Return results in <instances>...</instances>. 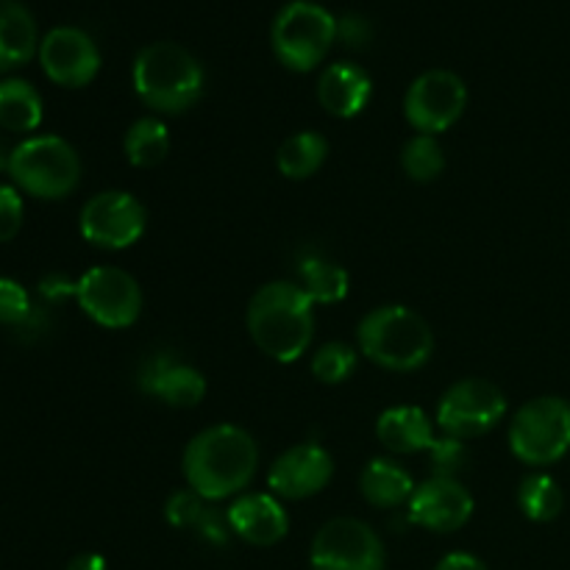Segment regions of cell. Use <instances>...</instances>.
I'll list each match as a JSON object with an SVG mask.
<instances>
[{
    "mask_svg": "<svg viewBox=\"0 0 570 570\" xmlns=\"http://www.w3.org/2000/svg\"><path fill=\"white\" fill-rule=\"evenodd\" d=\"M376 438L393 454H417L434 445V426L421 406H393L376 421Z\"/></svg>",
    "mask_w": 570,
    "mask_h": 570,
    "instance_id": "d6986e66",
    "label": "cell"
},
{
    "mask_svg": "<svg viewBox=\"0 0 570 570\" xmlns=\"http://www.w3.org/2000/svg\"><path fill=\"white\" fill-rule=\"evenodd\" d=\"M42 95L37 87L22 78H6L0 81V126L6 131L26 134L39 128L42 122Z\"/></svg>",
    "mask_w": 570,
    "mask_h": 570,
    "instance_id": "603a6c76",
    "label": "cell"
},
{
    "mask_svg": "<svg viewBox=\"0 0 570 570\" xmlns=\"http://www.w3.org/2000/svg\"><path fill=\"white\" fill-rule=\"evenodd\" d=\"M134 89L148 109L181 115L204 95V67L176 42L145 45L134 59Z\"/></svg>",
    "mask_w": 570,
    "mask_h": 570,
    "instance_id": "3957f363",
    "label": "cell"
},
{
    "mask_svg": "<svg viewBox=\"0 0 570 570\" xmlns=\"http://www.w3.org/2000/svg\"><path fill=\"white\" fill-rule=\"evenodd\" d=\"M226 521L228 529L250 546H276L289 532L287 510L276 495L267 493H250L234 501Z\"/></svg>",
    "mask_w": 570,
    "mask_h": 570,
    "instance_id": "e0dca14e",
    "label": "cell"
},
{
    "mask_svg": "<svg viewBox=\"0 0 570 570\" xmlns=\"http://www.w3.org/2000/svg\"><path fill=\"white\" fill-rule=\"evenodd\" d=\"M334 42H337V17L312 0H293L273 20V53L293 72L315 70Z\"/></svg>",
    "mask_w": 570,
    "mask_h": 570,
    "instance_id": "8992f818",
    "label": "cell"
},
{
    "mask_svg": "<svg viewBox=\"0 0 570 570\" xmlns=\"http://www.w3.org/2000/svg\"><path fill=\"white\" fill-rule=\"evenodd\" d=\"M429 456H432L434 476L454 479L456 471L465 465L468 451H465V445H462V440H454V438H449V434H443V438L434 440V445L429 449Z\"/></svg>",
    "mask_w": 570,
    "mask_h": 570,
    "instance_id": "4dcf8cb0",
    "label": "cell"
},
{
    "mask_svg": "<svg viewBox=\"0 0 570 570\" xmlns=\"http://www.w3.org/2000/svg\"><path fill=\"white\" fill-rule=\"evenodd\" d=\"M298 284L312 304H340L348 295V273L323 256H306L298 265Z\"/></svg>",
    "mask_w": 570,
    "mask_h": 570,
    "instance_id": "d4e9b609",
    "label": "cell"
},
{
    "mask_svg": "<svg viewBox=\"0 0 570 570\" xmlns=\"http://www.w3.org/2000/svg\"><path fill=\"white\" fill-rule=\"evenodd\" d=\"M65 570H109L100 554H78L67 562Z\"/></svg>",
    "mask_w": 570,
    "mask_h": 570,
    "instance_id": "e575fe53",
    "label": "cell"
},
{
    "mask_svg": "<svg viewBox=\"0 0 570 570\" xmlns=\"http://www.w3.org/2000/svg\"><path fill=\"white\" fill-rule=\"evenodd\" d=\"M504 415V393L488 379H462L451 384L438 404V426L462 443L499 426Z\"/></svg>",
    "mask_w": 570,
    "mask_h": 570,
    "instance_id": "9c48e42d",
    "label": "cell"
},
{
    "mask_svg": "<svg viewBox=\"0 0 570 570\" xmlns=\"http://www.w3.org/2000/svg\"><path fill=\"white\" fill-rule=\"evenodd\" d=\"M22 226V198L14 187L0 184V243L17 237Z\"/></svg>",
    "mask_w": 570,
    "mask_h": 570,
    "instance_id": "1f68e13d",
    "label": "cell"
},
{
    "mask_svg": "<svg viewBox=\"0 0 570 570\" xmlns=\"http://www.w3.org/2000/svg\"><path fill=\"white\" fill-rule=\"evenodd\" d=\"M248 332L271 360L298 362L315 334V304L295 282L265 284L248 304Z\"/></svg>",
    "mask_w": 570,
    "mask_h": 570,
    "instance_id": "7a4b0ae2",
    "label": "cell"
},
{
    "mask_svg": "<svg viewBox=\"0 0 570 570\" xmlns=\"http://www.w3.org/2000/svg\"><path fill=\"white\" fill-rule=\"evenodd\" d=\"M31 317V298L26 287L14 278H0V323L3 326H20Z\"/></svg>",
    "mask_w": 570,
    "mask_h": 570,
    "instance_id": "f546056e",
    "label": "cell"
},
{
    "mask_svg": "<svg viewBox=\"0 0 570 570\" xmlns=\"http://www.w3.org/2000/svg\"><path fill=\"white\" fill-rule=\"evenodd\" d=\"M356 371V351L345 343H326L312 356V376L323 384H343Z\"/></svg>",
    "mask_w": 570,
    "mask_h": 570,
    "instance_id": "f1b7e54d",
    "label": "cell"
},
{
    "mask_svg": "<svg viewBox=\"0 0 570 570\" xmlns=\"http://www.w3.org/2000/svg\"><path fill=\"white\" fill-rule=\"evenodd\" d=\"M9 176L22 193L59 200L81 181V159L67 139L42 134L17 145L9 154Z\"/></svg>",
    "mask_w": 570,
    "mask_h": 570,
    "instance_id": "5b68a950",
    "label": "cell"
},
{
    "mask_svg": "<svg viewBox=\"0 0 570 570\" xmlns=\"http://www.w3.org/2000/svg\"><path fill=\"white\" fill-rule=\"evenodd\" d=\"M367 37H371V28L362 17H345V20H337V39H343L345 45H365Z\"/></svg>",
    "mask_w": 570,
    "mask_h": 570,
    "instance_id": "d6a6232c",
    "label": "cell"
},
{
    "mask_svg": "<svg viewBox=\"0 0 570 570\" xmlns=\"http://www.w3.org/2000/svg\"><path fill=\"white\" fill-rule=\"evenodd\" d=\"M259 468V449L245 429L220 423L204 429L184 451V476L189 490L206 501L237 495L250 484Z\"/></svg>",
    "mask_w": 570,
    "mask_h": 570,
    "instance_id": "6da1fadb",
    "label": "cell"
},
{
    "mask_svg": "<svg viewBox=\"0 0 570 570\" xmlns=\"http://www.w3.org/2000/svg\"><path fill=\"white\" fill-rule=\"evenodd\" d=\"M510 449L534 468L554 465L570 451V404L557 395H540L523 404L510 423Z\"/></svg>",
    "mask_w": 570,
    "mask_h": 570,
    "instance_id": "52a82bcc",
    "label": "cell"
},
{
    "mask_svg": "<svg viewBox=\"0 0 570 570\" xmlns=\"http://www.w3.org/2000/svg\"><path fill=\"white\" fill-rule=\"evenodd\" d=\"M373 81L360 65L354 61H337L323 70L317 81V100L323 109L334 117H356L367 104H371Z\"/></svg>",
    "mask_w": 570,
    "mask_h": 570,
    "instance_id": "ac0fdd59",
    "label": "cell"
},
{
    "mask_svg": "<svg viewBox=\"0 0 570 570\" xmlns=\"http://www.w3.org/2000/svg\"><path fill=\"white\" fill-rule=\"evenodd\" d=\"M145 223H148L145 206L122 189H106V193L92 195L78 217L81 237L95 248L106 250L131 248L145 234Z\"/></svg>",
    "mask_w": 570,
    "mask_h": 570,
    "instance_id": "8fae6325",
    "label": "cell"
},
{
    "mask_svg": "<svg viewBox=\"0 0 570 570\" xmlns=\"http://www.w3.org/2000/svg\"><path fill=\"white\" fill-rule=\"evenodd\" d=\"M165 518L170 527L187 529V532H195L198 538L209 540L215 546L228 543V521H223L215 510L206 507V499H200L195 490H178L167 499L165 504Z\"/></svg>",
    "mask_w": 570,
    "mask_h": 570,
    "instance_id": "7402d4cb",
    "label": "cell"
},
{
    "mask_svg": "<svg viewBox=\"0 0 570 570\" xmlns=\"http://www.w3.org/2000/svg\"><path fill=\"white\" fill-rule=\"evenodd\" d=\"M39 61L45 76L67 89L87 87L100 70V50L87 31L59 26L39 42Z\"/></svg>",
    "mask_w": 570,
    "mask_h": 570,
    "instance_id": "4fadbf2b",
    "label": "cell"
},
{
    "mask_svg": "<svg viewBox=\"0 0 570 570\" xmlns=\"http://www.w3.org/2000/svg\"><path fill=\"white\" fill-rule=\"evenodd\" d=\"M83 315L104 328H128L142 312V289L131 273L120 267H92L72 287Z\"/></svg>",
    "mask_w": 570,
    "mask_h": 570,
    "instance_id": "ba28073f",
    "label": "cell"
},
{
    "mask_svg": "<svg viewBox=\"0 0 570 570\" xmlns=\"http://www.w3.org/2000/svg\"><path fill=\"white\" fill-rule=\"evenodd\" d=\"M122 150L134 167H142V170L156 167L159 161H165L167 150H170V131L159 117H139L137 122L128 126Z\"/></svg>",
    "mask_w": 570,
    "mask_h": 570,
    "instance_id": "484cf974",
    "label": "cell"
},
{
    "mask_svg": "<svg viewBox=\"0 0 570 570\" xmlns=\"http://www.w3.org/2000/svg\"><path fill=\"white\" fill-rule=\"evenodd\" d=\"M328 156V139L317 131H298L282 142L276 154L278 173L293 181L315 176Z\"/></svg>",
    "mask_w": 570,
    "mask_h": 570,
    "instance_id": "cb8c5ba5",
    "label": "cell"
},
{
    "mask_svg": "<svg viewBox=\"0 0 570 570\" xmlns=\"http://www.w3.org/2000/svg\"><path fill=\"white\" fill-rule=\"evenodd\" d=\"M139 387L161 404L176 410H193L204 401L206 379L187 362H176L167 354H156L139 371Z\"/></svg>",
    "mask_w": 570,
    "mask_h": 570,
    "instance_id": "2e32d148",
    "label": "cell"
},
{
    "mask_svg": "<svg viewBox=\"0 0 570 570\" xmlns=\"http://www.w3.org/2000/svg\"><path fill=\"white\" fill-rule=\"evenodd\" d=\"M334 476V462L323 445L301 443L284 451L267 473V488L273 495L287 501H301L317 495Z\"/></svg>",
    "mask_w": 570,
    "mask_h": 570,
    "instance_id": "5bb4252c",
    "label": "cell"
},
{
    "mask_svg": "<svg viewBox=\"0 0 570 570\" xmlns=\"http://www.w3.org/2000/svg\"><path fill=\"white\" fill-rule=\"evenodd\" d=\"M562 504H566V499H562L560 484L551 476H546V473H534V476H527L521 482V490H518V507H521V512L529 521H554L562 512Z\"/></svg>",
    "mask_w": 570,
    "mask_h": 570,
    "instance_id": "4316f807",
    "label": "cell"
},
{
    "mask_svg": "<svg viewBox=\"0 0 570 570\" xmlns=\"http://www.w3.org/2000/svg\"><path fill=\"white\" fill-rule=\"evenodd\" d=\"M360 351L384 371L412 373L432 360L434 334L410 306H379L356 328Z\"/></svg>",
    "mask_w": 570,
    "mask_h": 570,
    "instance_id": "277c9868",
    "label": "cell"
},
{
    "mask_svg": "<svg viewBox=\"0 0 570 570\" xmlns=\"http://www.w3.org/2000/svg\"><path fill=\"white\" fill-rule=\"evenodd\" d=\"M39 53V33L31 11L20 0H0V72L17 70Z\"/></svg>",
    "mask_w": 570,
    "mask_h": 570,
    "instance_id": "ffe728a7",
    "label": "cell"
},
{
    "mask_svg": "<svg viewBox=\"0 0 570 570\" xmlns=\"http://www.w3.org/2000/svg\"><path fill=\"white\" fill-rule=\"evenodd\" d=\"M434 570H488V566L479 557L465 554V551H454V554L443 557Z\"/></svg>",
    "mask_w": 570,
    "mask_h": 570,
    "instance_id": "836d02e7",
    "label": "cell"
},
{
    "mask_svg": "<svg viewBox=\"0 0 570 570\" xmlns=\"http://www.w3.org/2000/svg\"><path fill=\"white\" fill-rule=\"evenodd\" d=\"M473 510V495L456 479L432 476L410 499L412 523L438 534H451L465 527Z\"/></svg>",
    "mask_w": 570,
    "mask_h": 570,
    "instance_id": "9a60e30c",
    "label": "cell"
},
{
    "mask_svg": "<svg viewBox=\"0 0 570 570\" xmlns=\"http://www.w3.org/2000/svg\"><path fill=\"white\" fill-rule=\"evenodd\" d=\"M401 167L412 181H434L445 170V154L432 134H417L401 150Z\"/></svg>",
    "mask_w": 570,
    "mask_h": 570,
    "instance_id": "83f0119b",
    "label": "cell"
},
{
    "mask_svg": "<svg viewBox=\"0 0 570 570\" xmlns=\"http://www.w3.org/2000/svg\"><path fill=\"white\" fill-rule=\"evenodd\" d=\"M468 106V87L456 72L429 70L410 83L404 115L417 134H443L454 126Z\"/></svg>",
    "mask_w": 570,
    "mask_h": 570,
    "instance_id": "7c38bea8",
    "label": "cell"
},
{
    "mask_svg": "<svg viewBox=\"0 0 570 570\" xmlns=\"http://www.w3.org/2000/svg\"><path fill=\"white\" fill-rule=\"evenodd\" d=\"M360 490L367 504L379 507V510H395L401 504H410L417 484L399 462L371 460L360 476Z\"/></svg>",
    "mask_w": 570,
    "mask_h": 570,
    "instance_id": "44dd1931",
    "label": "cell"
},
{
    "mask_svg": "<svg viewBox=\"0 0 570 570\" xmlns=\"http://www.w3.org/2000/svg\"><path fill=\"white\" fill-rule=\"evenodd\" d=\"M312 570H384V546L367 523L334 518L312 540Z\"/></svg>",
    "mask_w": 570,
    "mask_h": 570,
    "instance_id": "30bf717a",
    "label": "cell"
}]
</instances>
